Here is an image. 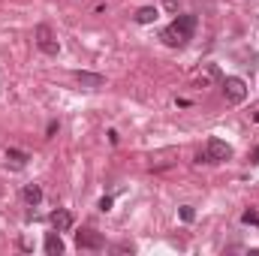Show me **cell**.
Listing matches in <instances>:
<instances>
[{
	"instance_id": "cell-14",
	"label": "cell",
	"mask_w": 259,
	"mask_h": 256,
	"mask_svg": "<svg viewBox=\"0 0 259 256\" xmlns=\"http://www.w3.org/2000/svg\"><path fill=\"white\" fill-rule=\"evenodd\" d=\"M193 217H196V211L190 208V205H184V208H181V220H184V223H190Z\"/></svg>"
},
{
	"instance_id": "cell-19",
	"label": "cell",
	"mask_w": 259,
	"mask_h": 256,
	"mask_svg": "<svg viewBox=\"0 0 259 256\" xmlns=\"http://www.w3.org/2000/svg\"><path fill=\"white\" fill-rule=\"evenodd\" d=\"M250 163H256V166H259V145L253 148V154H250Z\"/></svg>"
},
{
	"instance_id": "cell-5",
	"label": "cell",
	"mask_w": 259,
	"mask_h": 256,
	"mask_svg": "<svg viewBox=\"0 0 259 256\" xmlns=\"http://www.w3.org/2000/svg\"><path fill=\"white\" fill-rule=\"evenodd\" d=\"M75 247L78 250H103L106 238L97 229H81V232H75Z\"/></svg>"
},
{
	"instance_id": "cell-13",
	"label": "cell",
	"mask_w": 259,
	"mask_h": 256,
	"mask_svg": "<svg viewBox=\"0 0 259 256\" xmlns=\"http://www.w3.org/2000/svg\"><path fill=\"white\" fill-rule=\"evenodd\" d=\"M241 220H244V223H256V226H259V214L253 211V208H250V211H244V214H241Z\"/></svg>"
},
{
	"instance_id": "cell-18",
	"label": "cell",
	"mask_w": 259,
	"mask_h": 256,
	"mask_svg": "<svg viewBox=\"0 0 259 256\" xmlns=\"http://www.w3.org/2000/svg\"><path fill=\"white\" fill-rule=\"evenodd\" d=\"M163 6H166V9H169V12H175V9H178V3H175V0H166V3H163Z\"/></svg>"
},
{
	"instance_id": "cell-11",
	"label": "cell",
	"mask_w": 259,
	"mask_h": 256,
	"mask_svg": "<svg viewBox=\"0 0 259 256\" xmlns=\"http://www.w3.org/2000/svg\"><path fill=\"white\" fill-rule=\"evenodd\" d=\"M24 202H27V205H39V202H42V187H39V184H27V187H24Z\"/></svg>"
},
{
	"instance_id": "cell-8",
	"label": "cell",
	"mask_w": 259,
	"mask_h": 256,
	"mask_svg": "<svg viewBox=\"0 0 259 256\" xmlns=\"http://www.w3.org/2000/svg\"><path fill=\"white\" fill-rule=\"evenodd\" d=\"M42 247H46V253H49V256H61V253L66 250V247H64V241H61V235H58V229L46 235V241H42Z\"/></svg>"
},
{
	"instance_id": "cell-17",
	"label": "cell",
	"mask_w": 259,
	"mask_h": 256,
	"mask_svg": "<svg viewBox=\"0 0 259 256\" xmlns=\"http://www.w3.org/2000/svg\"><path fill=\"white\" fill-rule=\"evenodd\" d=\"M55 133H58V121H52V124H49V133H46V139H52Z\"/></svg>"
},
{
	"instance_id": "cell-15",
	"label": "cell",
	"mask_w": 259,
	"mask_h": 256,
	"mask_svg": "<svg viewBox=\"0 0 259 256\" xmlns=\"http://www.w3.org/2000/svg\"><path fill=\"white\" fill-rule=\"evenodd\" d=\"M100 211H112V196H103L100 199Z\"/></svg>"
},
{
	"instance_id": "cell-4",
	"label": "cell",
	"mask_w": 259,
	"mask_h": 256,
	"mask_svg": "<svg viewBox=\"0 0 259 256\" xmlns=\"http://www.w3.org/2000/svg\"><path fill=\"white\" fill-rule=\"evenodd\" d=\"M229 157H232V148L223 139H208V145H205V163H223Z\"/></svg>"
},
{
	"instance_id": "cell-2",
	"label": "cell",
	"mask_w": 259,
	"mask_h": 256,
	"mask_svg": "<svg viewBox=\"0 0 259 256\" xmlns=\"http://www.w3.org/2000/svg\"><path fill=\"white\" fill-rule=\"evenodd\" d=\"M33 42H36V49H39L46 58H58V55H61V42H58V36H55V30H52L49 24H36Z\"/></svg>"
},
{
	"instance_id": "cell-9",
	"label": "cell",
	"mask_w": 259,
	"mask_h": 256,
	"mask_svg": "<svg viewBox=\"0 0 259 256\" xmlns=\"http://www.w3.org/2000/svg\"><path fill=\"white\" fill-rule=\"evenodd\" d=\"M214 81H223L220 66H217V64H208V66H205V72H199V88H208V84H214Z\"/></svg>"
},
{
	"instance_id": "cell-16",
	"label": "cell",
	"mask_w": 259,
	"mask_h": 256,
	"mask_svg": "<svg viewBox=\"0 0 259 256\" xmlns=\"http://www.w3.org/2000/svg\"><path fill=\"white\" fill-rule=\"evenodd\" d=\"M115 250H118V253H133V250H136V247H133V244H118V247H115Z\"/></svg>"
},
{
	"instance_id": "cell-6",
	"label": "cell",
	"mask_w": 259,
	"mask_h": 256,
	"mask_svg": "<svg viewBox=\"0 0 259 256\" xmlns=\"http://www.w3.org/2000/svg\"><path fill=\"white\" fill-rule=\"evenodd\" d=\"M75 81H78L81 88L97 91V88H103V84H106V75H100V72H88V69H78V72H75Z\"/></svg>"
},
{
	"instance_id": "cell-1",
	"label": "cell",
	"mask_w": 259,
	"mask_h": 256,
	"mask_svg": "<svg viewBox=\"0 0 259 256\" xmlns=\"http://www.w3.org/2000/svg\"><path fill=\"white\" fill-rule=\"evenodd\" d=\"M193 30H196V15H178L169 27H163L160 39L169 46V49H181L193 39Z\"/></svg>"
},
{
	"instance_id": "cell-12",
	"label": "cell",
	"mask_w": 259,
	"mask_h": 256,
	"mask_svg": "<svg viewBox=\"0 0 259 256\" xmlns=\"http://www.w3.org/2000/svg\"><path fill=\"white\" fill-rule=\"evenodd\" d=\"M6 160H12L15 166H24V163H27L30 157H27L24 151H18V148H6Z\"/></svg>"
},
{
	"instance_id": "cell-10",
	"label": "cell",
	"mask_w": 259,
	"mask_h": 256,
	"mask_svg": "<svg viewBox=\"0 0 259 256\" xmlns=\"http://www.w3.org/2000/svg\"><path fill=\"white\" fill-rule=\"evenodd\" d=\"M157 15H160V12H157V6H142V9L136 12V21H139V24H154V21H157Z\"/></svg>"
},
{
	"instance_id": "cell-7",
	"label": "cell",
	"mask_w": 259,
	"mask_h": 256,
	"mask_svg": "<svg viewBox=\"0 0 259 256\" xmlns=\"http://www.w3.org/2000/svg\"><path fill=\"white\" fill-rule=\"evenodd\" d=\"M52 226H55L58 232H69V229H72V214H69L66 208H58V211L52 214Z\"/></svg>"
},
{
	"instance_id": "cell-3",
	"label": "cell",
	"mask_w": 259,
	"mask_h": 256,
	"mask_svg": "<svg viewBox=\"0 0 259 256\" xmlns=\"http://www.w3.org/2000/svg\"><path fill=\"white\" fill-rule=\"evenodd\" d=\"M223 94H226V103H232V106L244 103V97H247V84H244V78H238V75L223 78Z\"/></svg>"
}]
</instances>
